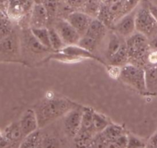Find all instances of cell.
I'll return each mask as SVG.
<instances>
[{
	"mask_svg": "<svg viewBox=\"0 0 157 148\" xmlns=\"http://www.w3.org/2000/svg\"><path fill=\"white\" fill-rule=\"evenodd\" d=\"M141 0H121V15H120V19L123 16L127 14L130 13L132 11L134 10L136 7L140 5Z\"/></svg>",
	"mask_w": 157,
	"mask_h": 148,
	"instance_id": "27",
	"label": "cell"
},
{
	"mask_svg": "<svg viewBox=\"0 0 157 148\" xmlns=\"http://www.w3.org/2000/svg\"><path fill=\"white\" fill-rule=\"evenodd\" d=\"M84 107H78L71 110L64 116V129L71 138H75L81 129Z\"/></svg>",
	"mask_w": 157,
	"mask_h": 148,
	"instance_id": "5",
	"label": "cell"
},
{
	"mask_svg": "<svg viewBox=\"0 0 157 148\" xmlns=\"http://www.w3.org/2000/svg\"><path fill=\"white\" fill-rule=\"evenodd\" d=\"M81 107L76 103L59 97H50L39 103L35 111L39 129L44 128L55 120L64 116L71 110Z\"/></svg>",
	"mask_w": 157,
	"mask_h": 148,
	"instance_id": "1",
	"label": "cell"
},
{
	"mask_svg": "<svg viewBox=\"0 0 157 148\" xmlns=\"http://www.w3.org/2000/svg\"><path fill=\"white\" fill-rule=\"evenodd\" d=\"M110 65L117 66V67L122 68L123 66L126 65L129 63V55L128 51H127V44H126V39L121 44V47L118 49L117 52L109 59Z\"/></svg>",
	"mask_w": 157,
	"mask_h": 148,
	"instance_id": "17",
	"label": "cell"
},
{
	"mask_svg": "<svg viewBox=\"0 0 157 148\" xmlns=\"http://www.w3.org/2000/svg\"><path fill=\"white\" fill-rule=\"evenodd\" d=\"M95 135L90 132L79 130L74 141L77 148H88L93 141Z\"/></svg>",
	"mask_w": 157,
	"mask_h": 148,
	"instance_id": "23",
	"label": "cell"
},
{
	"mask_svg": "<svg viewBox=\"0 0 157 148\" xmlns=\"http://www.w3.org/2000/svg\"><path fill=\"white\" fill-rule=\"evenodd\" d=\"M19 53L20 40L14 32L0 41V56L13 58L18 56Z\"/></svg>",
	"mask_w": 157,
	"mask_h": 148,
	"instance_id": "8",
	"label": "cell"
},
{
	"mask_svg": "<svg viewBox=\"0 0 157 148\" xmlns=\"http://www.w3.org/2000/svg\"><path fill=\"white\" fill-rule=\"evenodd\" d=\"M23 138L18 121L12 123L3 131V138L0 141V148L15 147L17 143L22 141Z\"/></svg>",
	"mask_w": 157,
	"mask_h": 148,
	"instance_id": "10",
	"label": "cell"
},
{
	"mask_svg": "<svg viewBox=\"0 0 157 148\" xmlns=\"http://www.w3.org/2000/svg\"><path fill=\"white\" fill-rule=\"evenodd\" d=\"M18 123H19L23 138L39 130L36 113L34 109L26 110L21 115Z\"/></svg>",
	"mask_w": 157,
	"mask_h": 148,
	"instance_id": "12",
	"label": "cell"
},
{
	"mask_svg": "<svg viewBox=\"0 0 157 148\" xmlns=\"http://www.w3.org/2000/svg\"><path fill=\"white\" fill-rule=\"evenodd\" d=\"M129 55V63L144 68L148 64V55L150 52V45L145 35L136 32L126 38Z\"/></svg>",
	"mask_w": 157,
	"mask_h": 148,
	"instance_id": "2",
	"label": "cell"
},
{
	"mask_svg": "<svg viewBox=\"0 0 157 148\" xmlns=\"http://www.w3.org/2000/svg\"><path fill=\"white\" fill-rule=\"evenodd\" d=\"M124 39L125 38H121L114 32L110 34L108 44H107V50H106V56H107V59H110L117 52Z\"/></svg>",
	"mask_w": 157,
	"mask_h": 148,
	"instance_id": "19",
	"label": "cell"
},
{
	"mask_svg": "<svg viewBox=\"0 0 157 148\" xmlns=\"http://www.w3.org/2000/svg\"><path fill=\"white\" fill-rule=\"evenodd\" d=\"M147 92L157 93V64H147L144 68Z\"/></svg>",
	"mask_w": 157,
	"mask_h": 148,
	"instance_id": "15",
	"label": "cell"
},
{
	"mask_svg": "<svg viewBox=\"0 0 157 148\" xmlns=\"http://www.w3.org/2000/svg\"><path fill=\"white\" fill-rule=\"evenodd\" d=\"M148 6H149V9H150V12L153 15V16L154 17V18L156 19V22H157V6H155V5L152 4L151 2H148Z\"/></svg>",
	"mask_w": 157,
	"mask_h": 148,
	"instance_id": "33",
	"label": "cell"
},
{
	"mask_svg": "<svg viewBox=\"0 0 157 148\" xmlns=\"http://www.w3.org/2000/svg\"><path fill=\"white\" fill-rule=\"evenodd\" d=\"M59 52H61V53L65 54V55H70V56L71 57H75V58H79V59L81 60L84 59V58H92V59L99 61L100 62H101L102 64H106L104 61H101V58L95 56L94 55H93V53L85 50V49H84L83 48L80 47V46L78 45H66L64 46L61 51H59Z\"/></svg>",
	"mask_w": 157,
	"mask_h": 148,
	"instance_id": "14",
	"label": "cell"
},
{
	"mask_svg": "<svg viewBox=\"0 0 157 148\" xmlns=\"http://www.w3.org/2000/svg\"><path fill=\"white\" fill-rule=\"evenodd\" d=\"M136 9L137 8H136L130 13L123 16L112 27V30L121 38L126 39L136 32L135 18H136Z\"/></svg>",
	"mask_w": 157,
	"mask_h": 148,
	"instance_id": "6",
	"label": "cell"
},
{
	"mask_svg": "<svg viewBox=\"0 0 157 148\" xmlns=\"http://www.w3.org/2000/svg\"><path fill=\"white\" fill-rule=\"evenodd\" d=\"M49 21L48 14L45 6L41 4L33 5L31 9L29 25L30 29H40V28H47L48 22Z\"/></svg>",
	"mask_w": 157,
	"mask_h": 148,
	"instance_id": "11",
	"label": "cell"
},
{
	"mask_svg": "<svg viewBox=\"0 0 157 148\" xmlns=\"http://www.w3.org/2000/svg\"><path fill=\"white\" fill-rule=\"evenodd\" d=\"M111 123L104 115L93 111V126L95 133L100 134L104 131L106 127Z\"/></svg>",
	"mask_w": 157,
	"mask_h": 148,
	"instance_id": "24",
	"label": "cell"
},
{
	"mask_svg": "<svg viewBox=\"0 0 157 148\" xmlns=\"http://www.w3.org/2000/svg\"><path fill=\"white\" fill-rule=\"evenodd\" d=\"M107 27L104 23L98 18H94L84 35L90 37L100 43L107 35Z\"/></svg>",
	"mask_w": 157,
	"mask_h": 148,
	"instance_id": "16",
	"label": "cell"
},
{
	"mask_svg": "<svg viewBox=\"0 0 157 148\" xmlns=\"http://www.w3.org/2000/svg\"><path fill=\"white\" fill-rule=\"evenodd\" d=\"M5 17H7V15H6V14L4 13V12H2V11L0 10V18H5Z\"/></svg>",
	"mask_w": 157,
	"mask_h": 148,
	"instance_id": "35",
	"label": "cell"
},
{
	"mask_svg": "<svg viewBox=\"0 0 157 148\" xmlns=\"http://www.w3.org/2000/svg\"><path fill=\"white\" fill-rule=\"evenodd\" d=\"M101 134L107 141H113L122 135L125 134V132L124 127L111 123L106 127L104 131L101 132Z\"/></svg>",
	"mask_w": 157,
	"mask_h": 148,
	"instance_id": "20",
	"label": "cell"
},
{
	"mask_svg": "<svg viewBox=\"0 0 157 148\" xmlns=\"http://www.w3.org/2000/svg\"><path fill=\"white\" fill-rule=\"evenodd\" d=\"M121 68L117 67V66L110 65L108 68V73L109 75L112 78H119L120 75H121Z\"/></svg>",
	"mask_w": 157,
	"mask_h": 148,
	"instance_id": "31",
	"label": "cell"
},
{
	"mask_svg": "<svg viewBox=\"0 0 157 148\" xmlns=\"http://www.w3.org/2000/svg\"><path fill=\"white\" fill-rule=\"evenodd\" d=\"M102 5L101 0H85L83 4L84 9L81 12L87 14L93 18H97Z\"/></svg>",
	"mask_w": 157,
	"mask_h": 148,
	"instance_id": "22",
	"label": "cell"
},
{
	"mask_svg": "<svg viewBox=\"0 0 157 148\" xmlns=\"http://www.w3.org/2000/svg\"><path fill=\"white\" fill-rule=\"evenodd\" d=\"M49 32V38H50L51 46H52V51L55 52H59L65 46L64 43L63 42L61 36L58 33L55 29L54 27L48 28Z\"/></svg>",
	"mask_w": 157,
	"mask_h": 148,
	"instance_id": "26",
	"label": "cell"
},
{
	"mask_svg": "<svg viewBox=\"0 0 157 148\" xmlns=\"http://www.w3.org/2000/svg\"><path fill=\"white\" fill-rule=\"evenodd\" d=\"M41 138L42 134L40 130H38L37 131L25 137L20 142L18 148H36L37 144Z\"/></svg>",
	"mask_w": 157,
	"mask_h": 148,
	"instance_id": "25",
	"label": "cell"
},
{
	"mask_svg": "<svg viewBox=\"0 0 157 148\" xmlns=\"http://www.w3.org/2000/svg\"><path fill=\"white\" fill-rule=\"evenodd\" d=\"M148 0H141L136 9L135 25L136 32L145 35L147 38L157 35V22L150 12Z\"/></svg>",
	"mask_w": 157,
	"mask_h": 148,
	"instance_id": "3",
	"label": "cell"
},
{
	"mask_svg": "<svg viewBox=\"0 0 157 148\" xmlns=\"http://www.w3.org/2000/svg\"><path fill=\"white\" fill-rule=\"evenodd\" d=\"M32 0H9L6 15L11 18L18 19L32 9Z\"/></svg>",
	"mask_w": 157,
	"mask_h": 148,
	"instance_id": "13",
	"label": "cell"
},
{
	"mask_svg": "<svg viewBox=\"0 0 157 148\" xmlns=\"http://www.w3.org/2000/svg\"><path fill=\"white\" fill-rule=\"evenodd\" d=\"M127 148H145V144L140 138L129 134L127 136Z\"/></svg>",
	"mask_w": 157,
	"mask_h": 148,
	"instance_id": "29",
	"label": "cell"
},
{
	"mask_svg": "<svg viewBox=\"0 0 157 148\" xmlns=\"http://www.w3.org/2000/svg\"><path fill=\"white\" fill-rule=\"evenodd\" d=\"M119 78L140 93H147L145 83V71L143 68L128 63L121 68Z\"/></svg>",
	"mask_w": 157,
	"mask_h": 148,
	"instance_id": "4",
	"label": "cell"
},
{
	"mask_svg": "<svg viewBox=\"0 0 157 148\" xmlns=\"http://www.w3.org/2000/svg\"><path fill=\"white\" fill-rule=\"evenodd\" d=\"M24 42L25 44L26 48L29 51L32 52L35 54H41L44 52H48L50 50L46 49L44 46H43L38 40L36 39L33 34L32 33L31 30L24 34Z\"/></svg>",
	"mask_w": 157,
	"mask_h": 148,
	"instance_id": "18",
	"label": "cell"
},
{
	"mask_svg": "<svg viewBox=\"0 0 157 148\" xmlns=\"http://www.w3.org/2000/svg\"><path fill=\"white\" fill-rule=\"evenodd\" d=\"M148 64H157V50L150 52L148 55Z\"/></svg>",
	"mask_w": 157,
	"mask_h": 148,
	"instance_id": "32",
	"label": "cell"
},
{
	"mask_svg": "<svg viewBox=\"0 0 157 148\" xmlns=\"http://www.w3.org/2000/svg\"><path fill=\"white\" fill-rule=\"evenodd\" d=\"M98 45H99V42L97 41L96 40L94 39V38L87 36V35H83V36H81L78 45H79L80 47L83 48L85 50L93 53L94 51H95L97 49Z\"/></svg>",
	"mask_w": 157,
	"mask_h": 148,
	"instance_id": "28",
	"label": "cell"
},
{
	"mask_svg": "<svg viewBox=\"0 0 157 148\" xmlns=\"http://www.w3.org/2000/svg\"><path fill=\"white\" fill-rule=\"evenodd\" d=\"M8 148H18V147H17L16 146H15V147H8Z\"/></svg>",
	"mask_w": 157,
	"mask_h": 148,
	"instance_id": "37",
	"label": "cell"
},
{
	"mask_svg": "<svg viewBox=\"0 0 157 148\" xmlns=\"http://www.w3.org/2000/svg\"><path fill=\"white\" fill-rule=\"evenodd\" d=\"M93 19L92 17L81 11L71 12L66 18L71 25L81 35V36L85 35Z\"/></svg>",
	"mask_w": 157,
	"mask_h": 148,
	"instance_id": "9",
	"label": "cell"
},
{
	"mask_svg": "<svg viewBox=\"0 0 157 148\" xmlns=\"http://www.w3.org/2000/svg\"><path fill=\"white\" fill-rule=\"evenodd\" d=\"M66 45H78L81 36L66 19H59L54 27Z\"/></svg>",
	"mask_w": 157,
	"mask_h": 148,
	"instance_id": "7",
	"label": "cell"
},
{
	"mask_svg": "<svg viewBox=\"0 0 157 148\" xmlns=\"http://www.w3.org/2000/svg\"><path fill=\"white\" fill-rule=\"evenodd\" d=\"M42 139H43V136H42V138H41V140H40V141H39V142L38 143V144H37L36 148H43V141H42Z\"/></svg>",
	"mask_w": 157,
	"mask_h": 148,
	"instance_id": "34",
	"label": "cell"
},
{
	"mask_svg": "<svg viewBox=\"0 0 157 148\" xmlns=\"http://www.w3.org/2000/svg\"><path fill=\"white\" fill-rule=\"evenodd\" d=\"M2 138H3V132L0 131V141H1V140L2 139Z\"/></svg>",
	"mask_w": 157,
	"mask_h": 148,
	"instance_id": "36",
	"label": "cell"
},
{
	"mask_svg": "<svg viewBox=\"0 0 157 148\" xmlns=\"http://www.w3.org/2000/svg\"><path fill=\"white\" fill-rule=\"evenodd\" d=\"M36 39L48 50L52 51L49 38V32L48 28H40V29H30Z\"/></svg>",
	"mask_w": 157,
	"mask_h": 148,
	"instance_id": "21",
	"label": "cell"
},
{
	"mask_svg": "<svg viewBox=\"0 0 157 148\" xmlns=\"http://www.w3.org/2000/svg\"><path fill=\"white\" fill-rule=\"evenodd\" d=\"M43 148H60V143L57 138L52 136L43 137Z\"/></svg>",
	"mask_w": 157,
	"mask_h": 148,
	"instance_id": "30",
	"label": "cell"
}]
</instances>
